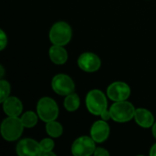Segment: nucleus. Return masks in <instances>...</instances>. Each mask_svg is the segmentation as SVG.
<instances>
[{
    "mask_svg": "<svg viewBox=\"0 0 156 156\" xmlns=\"http://www.w3.org/2000/svg\"><path fill=\"white\" fill-rule=\"evenodd\" d=\"M24 125L19 117L8 116L1 124V134L7 142H15L20 138L24 131Z\"/></svg>",
    "mask_w": 156,
    "mask_h": 156,
    "instance_id": "1",
    "label": "nucleus"
},
{
    "mask_svg": "<svg viewBox=\"0 0 156 156\" xmlns=\"http://www.w3.org/2000/svg\"><path fill=\"white\" fill-rule=\"evenodd\" d=\"M86 107L92 115L101 116L108 109V101L106 95L100 90H91L88 92L85 99Z\"/></svg>",
    "mask_w": 156,
    "mask_h": 156,
    "instance_id": "2",
    "label": "nucleus"
},
{
    "mask_svg": "<svg viewBox=\"0 0 156 156\" xmlns=\"http://www.w3.org/2000/svg\"><path fill=\"white\" fill-rule=\"evenodd\" d=\"M109 110L112 121L120 123H124L130 122L132 119L134 118L136 109L132 102L128 101H114V103L110 107Z\"/></svg>",
    "mask_w": 156,
    "mask_h": 156,
    "instance_id": "3",
    "label": "nucleus"
},
{
    "mask_svg": "<svg viewBox=\"0 0 156 156\" xmlns=\"http://www.w3.org/2000/svg\"><path fill=\"white\" fill-rule=\"evenodd\" d=\"M48 37L53 45L66 46L72 37V28L67 22H56L49 30Z\"/></svg>",
    "mask_w": 156,
    "mask_h": 156,
    "instance_id": "4",
    "label": "nucleus"
},
{
    "mask_svg": "<svg viewBox=\"0 0 156 156\" xmlns=\"http://www.w3.org/2000/svg\"><path fill=\"white\" fill-rule=\"evenodd\" d=\"M37 113L42 122H48L57 120L59 109L53 99L49 97H42L37 103Z\"/></svg>",
    "mask_w": 156,
    "mask_h": 156,
    "instance_id": "5",
    "label": "nucleus"
},
{
    "mask_svg": "<svg viewBox=\"0 0 156 156\" xmlns=\"http://www.w3.org/2000/svg\"><path fill=\"white\" fill-rule=\"evenodd\" d=\"M51 88L58 95L67 96L74 92L75 83L69 75L59 73L53 77L51 80Z\"/></svg>",
    "mask_w": 156,
    "mask_h": 156,
    "instance_id": "6",
    "label": "nucleus"
},
{
    "mask_svg": "<svg viewBox=\"0 0 156 156\" xmlns=\"http://www.w3.org/2000/svg\"><path fill=\"white\" fill-rule=\"evenodd\" d=\"M96 142L89 136L77 138L71 145V153L75 156H90L94 154Z\"/></svg>",
    "mask_w": 156,
    "mask_h": 156,
    "instance_id": "7",
    "label": "nucleus"
},
{
    "mask_svg": "<svg viewBox=\"0 0 156 156\" xmlns=\"http://www.w3.org/2000/svg\"><path fill=\"white\" fill-rule=\"evenodd\" d=\"M107 97L112 101H127L131 95L130 86L123 81H114L107 88Z\"/></svg>",
    "mask_w": 156,
    "mask_h": 156,
    "instance_id": "8",
    "label": "nucleus"
},
{
    "mask_svg": "<svg viewBox=\"0 0 156 156\" xmlns=\"http://www.w3.org/2000/svg\"><path fill=\"white\" fill-rule=\"evenodd\" d=\"M79 68L89 73L95 72L99 70L101 66V61L99 56L93 52H84L78 58Z\"/></svg>",
    "mask_w": 156,
    "mask_h": 156,
    "instance_id": "9",
    "label": "nucleus"
},
{
    "mask_svg": "<svg viewBox=\"0 0 156 156\" xmlns=\"http://www.w3.org/2000/svg\"><path fill=\"white\" fill-rule=\"evenodd\" d=\"M16 151L19 156H40L41 153L39 143L31 138L20 140L16 144Z\"/></svg>",
    "mask_w": 156,
    "mask_h": 156,
    "instance_id": "10",
    "label": "nucleus"
},
{
    "mask_svg": "<svg viewBox=\"0 0 156 156\" xmlns=\"http://www.w3.org/2000/svg\"><path fill=\"white\" fill-rule=\"evenodd\" d=\"M90 137L98 144H101L105 142L110 136V126L107 121L100 120L95 122L90 128Z\"/></svg>",
    "mask_w": 156,
    "mask_h": 156,
    "instance_id": "11",
    "label": "nucleus"
},
{
    "mask_svg": "<svg viewBox=\"0 0 156 156\" xmlns=\"http://www.w3.org/2000/svg\"><path fill=\"white\" fill-rule=\"evenodd\" d=\"M3 110L7 116L19 117L23 112V103L22 101L14 96H9L3 102Z\"/></svg>",
    "mask_w": 156,
    "mask_h": 156,
    "instance_id": "12",
    "label": "nucleus"
},
{
    "mask_svg": "<svg viewBox=\"0 0 156 156\" xmlns=\"http://www.w3.org/2000/svg\"><path fill=\"white\" fill-rule=\"evenodd\" d=\"M136 122V123L141 126L142 128L148 129L152 128L154 122V114L147 109L144 108H139L135 110V114L133 118Z\"/></svg>",
    "mask_w": 156,
    "mask_h": 156,
    "instance_id": "13",
    "label": "nucleus"
},
{
    "mask_svg": "<svg viewBox=\"0 0 156 156\" xmlns=\"http://www.w3.org/2000/svg\"><path fill=\"white\" fill-rule=\"evenodd\" d=\"M48 56L50 60L56 65H63L67 62L69 55L64 46L52 45L48 49Z\"/></svg>",
    "mask_w": 156,
    "mask_h": 156,
    "instance_id": "14",
    "label": "nucleus"
},
{
    "mask_svg": "<svg viewBox=\"0 0 156 156\" xmlns=\"http://www.w3.org/2000/svg\"><path fill=\"white\" fill-rule=\"evenodd\" d=\"M63 105H64V108L68 112H76L80 105V100L79 95L75 92H72V93L65 96Z\"/></svg>",
    "mask_w": 156,
    "mask_h": 156,
    "instance_id": "15",
    "label": "nucleus"
},
{
    "mask_svg": "<svg viewBox=\"0 0 156 156\" xmlns=\"http://www.w3.org/2000/svg\"><path fill=\"white\" fill-rule=\"evenodd\" d=\"M46 132L51 138H58L63 133V127L61 123L58 122L51 121L48 122H46Z\"/></svg>",
    "mask_w": 156,
    "mask_h": 156,
    "instance_id": "16",
    "label": "nucleus"
},
{
    "mask_svg": "<svg viewBox=\"0 0 156 156\" xmlns=\"http://www.w3.org/2000/svg\"><path fill=\"white\" fill-rule=\"evenodd\" d=\"M20 119L25 128H33L37 125L39 117L37 113L32 111H27L22 114Z\"/></svg>",
    "mask_w": 156,
    "mask_h": 156,
    "instance_id": "17",
    "label": "nucleus"
},
{
    "mask_svg": "<svg viewBox=\"0 0 156 156\" xmlns=\"http://www.w3.org/2000/svg\"><path fill=\"white\" fill-rule=\"evenodd\" d=\"M11 92V86L7 80H0V101L3 102L10 96Z\"/></svg>",
    "mask_w": 156,
    "mask_h": 156,
    "instance_id": "18",
    "label": "nucleus"
},
{
    "mask_svg": "<svg viewBox=\"0 0 156 156\" xmlns=\"http://www.w3.org/2000/svg\"><path fill=\"white\" fill-rule=\"evenodd\" d=\"M39 146L41 152H49V151H53L55 147V143L51 138H44L39 142Z\"/></svg>",
    "mask_w": 156,
    "mask_h": 156,
    "instance_id": "19",
    "label": "nucleus"
},
{
    "mask_svg": "<svg viewBox=\"0 0 156 156\" xmlns=\"http://www.w3.org/2000/svg\"><path fill=\"white\" fill-rule=\"evenodd\" d=\"M7 45V36L3 29H0V50H3Z\"/></svg>",
    "mask_w": 156,
    "mask_h": 156,
    "instance_id": "20",
    "label": "nucleus"
},
{
    "mask_svg": "<svg viewBox=\"0 0 156 156\" xmlns=\"http://www.w3.org/2000/svg\"><path fill=\"white\" fill-rule=\"evenodd\" d=\"M93 155L95 156H109L110 155V152H108L105 148H101V147H96Z\"/></svg>",
    "mask_w": 156,
    "mask_h": 156,
    "instance_id": "21",
    "label": "nucleus"
},
{
    "mask_svg": "<svg viewBox=\"0 0 156 156\" xmlns=\"http://www.w3.org/2000/svg\"><path fill=\"white\" fill-rule=\"evenodd\" d=\"M101 118L104 121H109L110 119H112V115H111V112H110V110L107 109L105 112H103L101 115Z\"/></svg>",
    "mask_w": 156,
    "mask_h": 156,
    "instance_id": "22",
    "label": "nucleus"
},
{
    "mask_svg": "<svg viewBox=\"0 0 156 156\" xmlns=\"http://www.w3.org/2000/svg\"><path fill=\"white\" fill-rule=\"evenodd\" d=\"M56 154L53 153V151H49V152H41L40 156H55Z\"/></svg>",
    "mask_w": 156,
    "mask_h": 156,
    "instance_id": "23",
    "label": "nucleus"
},
{
    "mask_svg": "<svg viewBox=\"0 0 156 156\" xmlns=\"http://www.w3.org/2000/svg\"><path fill=\"white\" fill-rule=\"evenodd\" d=\"M150 155L151 156H156V144H154L152 148L150 149Z\"/></svg>",
    "mask_w": 156,
    "mask_h": 156,
    "instance_id": "24",
    "label": "nucleus"
},
{
    "mask_svg": "<svg viewBox=\"0 0 156 156\" xmlns=\"http://www.w3.org/2000/svg\"><path fill=\"white\" fill-rule=\"evenodd\" d=\"M152 133H153V136L156 139V122L154 123V125L152 126Z\"/></svg>",
    "mask_w": 156,
    "mask_h": 156,
    "instance_id": "25",
    "label": "nucleus"
},
{
    "mask_svg": "<svg viewBox=\"0 0 156 156\" xmlns=\"http://www.w3.org/2000/svg\"><path fill=\"white\" fill-rule=\"evenodd\" d=\"M0 70H1V74H0V77L2 78L4 76V68L3 66H0Z\"/></svg>",
    "mask_w": 156,
    "mask_h": 156,
    "instance_id": "26",
    "label": "nucleus"
}]
</instances>
